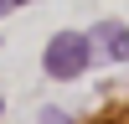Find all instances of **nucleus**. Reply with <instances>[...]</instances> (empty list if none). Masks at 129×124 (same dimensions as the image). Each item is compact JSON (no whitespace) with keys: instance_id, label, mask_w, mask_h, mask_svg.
Returning a JSON list of instances; mask_svg holds the SVG:
<instances>
[{"instance_id":"obj_1","label":"nucleus","mask_w":129,"mask_h":124,"mask_svg":"<svg viewBox=\"0 0 129 124\" xmlns=\"http://www.w3.org/2000/svg\"><path fill=\"white\" fill-rule=\"evenodd\" d=\"M88 62H93V41H88V36H78V31H62V36H52V41H47L41 67H47L52 78H78Z\"/></svg>"},{"instance_id":"obj_2","label":"nucleus","mask_w":129,"mask_h":124,"mask_svg":"<svg viewBox=\"0 0 129 124\" xmlns=\"http://www.w3.org/2000/svg\"><path fill=\"white\" fill-rule=\"evenodd\" d=\"M103 41H109L114 57H129V26H114L109 21V26H103Z\"/></svg>"},{"instance_id":"obj_3","label":"nucleus","mask_w":129,"mask_h":124,"mask_svg":"<svg viewBox=\"0 0 129 124\" xmlns=\"http://www.w3.org/2000/svg\"><path fill=\"white\" fill-rule=\"evenodd\" d=\"M41 124H67V119H62V109H47V114H41Z\"/></svg>"},{"instance_id":"obj_4","label":"nucleus","mask_w":129,"mask_h":124,"mask_svg":"<svg viewBox=\"0 0 129 124\" xmlns=\"http://www.w3.org/2000/svg\"><path fill=\"white\" fill-rule=\"evenodd\" d=\"M93 124H129V109L124 114H109V119H93Z\"/></svg>"},{"instance_id":"obj_5","label":"nucleus","mask_w":129,"mask_h":124,"mask_svg":"<svg viewBox=\"0 0 129 124\" xmlns=\"http://www.w3.org/2000/svg\"><path fill=\"white\" fill-rule=\"evenodd\" d=\"M16 5H26V0H16Z\"/></svg>"}]
</instances>
